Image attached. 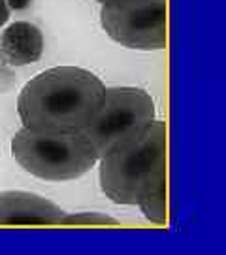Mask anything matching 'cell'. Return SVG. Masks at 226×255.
<instances>
[{"mask_svg": "<svg viewBox=\"0 0 226 255\" xmlns=\"http://www.w3.org/2000/svg\"><path fill=\"white\" fill-rule=\"evenodd\" d=\"M106 85L77 66H57L25 83L17 99L23 127L49 132H81L96 116Z\"/></svg>", "mask_w": 226, "mask_h": 255, "instance_id": "1", "label": "cell"}, {"mask_svg": "<svg viewBox=\"0 0 226 255\" xmlns=\"http://www.w3.org/2000/svg\"><path fill=\"white\" fill-rule=\"evenodd\" d=\"M166 123L153 121L142 134L98 159L100 187L115 204H138L149 183L166 174Z\"/></svg>", "mask_w": 226, "mask_h": 255, "instance_id": "2", "label": "cell"}, {"mask_svg": "<svg viewBox=\"0 0 226 255\" xmlns=\"http://www.w3.org/2000/svg\"><path fill=\"white\" fill-rule=\"evenodd\" d=\"M11 155L27 172L47 182L75 180L98 161L81 132H49L27 127L11 138Z\"/></svg>", "mask_w": 226, "mask_h": 255, "instance_id": "3", "label": "cell"}, {"mask_svg": "<svg viewBox=\"0 0 226 255\" xmlns=\"http://www.w3.org/2000/svg\"><path fill=\"white\" fill-rule=\"evenodd\" d=\"M154 121V102L140 87H109L96 116L81 134L98 159L117 151Z\"/></svg>", "mask_w": 226, "mask_h": 255, "instance_id": "4", "label": "cell"}, {"mask_svg": "<svg viewBox=\"0 0 226 255\" xmlns=\"http://www.w3.org/2000/svg\"><path fill=\"white\" fill-rule=\"evenodd\" d=\"M100 23L111 40L130 49H164L166 0H111L102 4Z\"/></svg>", "mask_w": 226, "mask_h": 255, "instance_id": "5", "label": "cell"}, {"mask_svg": "<svg viewBox=\"0 0 226 255\" xmlns=\"http://www.w3.org/2000/svg\"><path fill=\"white\" fill-rule=\"evenodd\" d=\"M64 212L40 195L27 191L0 193V225H61Z\"/></svg>", "mask_w": 226, "mask_h": 255, "instance_id": "6", "label": "cell"}, {"mask_svg": "<svg viewBox=\"0 0 226 255\" xmlns=\"http://www.w3.org/2000/svg\"><path fill=\"white\" fill-rule=\"evenodd\" d=\"M44 51L40 28L27 21H17L0 32V63L4 66H25L38 61Z\"/></svg>", "mask_w": 226, "mask_h": 255, "instance_id": "7", "label": "cell"}, {"mask_svg": "<svg viewBox=\"0 0 226 255\" xmlns=\"http://www.w3.org/2000/svg\"><path fill=\"white\" fill-rule=\"evenodd\" d=\"M138 206L151 223H166L168 210H166V174L158 176L149 183L138 199Z\"/></svg>", "mask_w": 226, "mask_h": 255, "instance_id": "8", "label": "cell"}, {"mask_svg": "<svg viewBox=\"0 0 226 255\" xmlns=\"http://www.w3.org/2000/svg\"><path fill=\"white\" fill-rule=\"evenodd\" d=\"M119 221L100 212H79V214H64L61 225H117Z\"/></svg>", "mask_w": 226, "mask_h": 255, "instance_id": "9", "label": "cell"}, {"mask_svg": "<svg viewBox=\"0 0 226 255\" xmlns=\"http://www.w3.org/2000/svg\"><path fill=\"white\" fill-rule=\"evenodd\" d=\"M15 80H17L15 72H13L11 68H8V66H4V64L0 63V93L9 91V89L15 85Z\"/></svg>", "mask_w": 226, "mask_h": 255, "instance_id": "10", "label": "cell"}, {"mask_svg": "<svg viewBox=\"0 0 226 255\" xmlns=\"http://www.w3.org/2000/svg\"><path fill=\"white\" fill-rule=\"evenodd\" d=\"M9 13H11V8H9L8 0H0V27L6 25V21L9 19Z\"/></svg>", "mask_w": 226, "mask_h": 255, "instance_id": "11", "label": "cell"}, {"mask_svg": "<svg viewBox=\"0 0 226 255\" xmlns=\"http://www.w3.org/2000/svg\"><path fill=\"white\" fill-rule=\"evenodd\" d=\"M9 8L11 9H21V8H27L30 4V0H8Z\"/></svg>", "mask_w": 226, "mask_h": 255, "instance_id": "12", "label": "cell"}, {"mask_svg": "<svg viewBox=\"0 0 226 255\" xmlns=\"http://www.w3.org/2000/svg\"><path fill=\"white\" fill-rule=\"evenodd\" d=\"M98 2H102V4H108V2H111V0H98Z\"/></svg>", "mask_w": 226, "mask_h": 255, "instance_id": "13", "label": "cell"}]
</instances>
